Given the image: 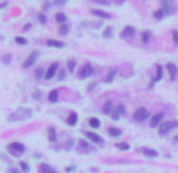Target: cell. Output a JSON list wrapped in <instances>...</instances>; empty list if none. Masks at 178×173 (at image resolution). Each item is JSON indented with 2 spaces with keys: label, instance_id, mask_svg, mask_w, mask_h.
I'll return each instance as SVG.
<instances>
[{
  "label": "cell",
  "instance_id": "1",
  "mask_svg": "<svg viewBox=\"0 0 178 173\" xmlns=\"http://www.w3.org/2000/svg\"><path fill=\"white\" fill-rule=\"evenodd\" d=\"M33 116V110L29 107H19L16 109L13 113L8 115V121L10 123H16V121H25V120H30Z\"/></svg>",
  "mask_w": 178,
  "mask_h": 173
},
{
  "label": "cell",
  "instance_id": "2",
  "mask_svg": "<svg viewBox=\"0 0 178 173\" xmlns=\"http://www.w3.org/2000/svg\"><path fill=\"white\" fill-rule=\"evenodd\" d=\"M6 151L10 153L13 157H21L22 154L27 151V147L24 143H21V142H11V143L6 145Z\"/></svg>",
  "mask_w": 178,
  "mask_h": 173
},
{
  "label": "cell",
  "instance_id": "3",
  "mask_svg": "<svg viewBox=\"0 0 178 173\" xmlns=\"http://www.w3.org/2000/svg\"><path fill=\"white\" fill-rule=\"evenodd\" d=\"M175 127H178V121L176 120H169V121H162L161 126L158 127L159 135H167L170 131H173Z\"/></svg>",
  "mask_w": 178,
  "mask_h": 173
},
{
  "label": "cell",
  "instance_id": "4",
  "mask_svg": "<svg viewBox=\"0 0 178 173\" xmlns=\"http://www.w3.org/2000/svg\"><path fill=\"white\" fill-rule=\"evenodd\" d=\"M95 74V68H93V65L91 63H85V65L82 66V69L79 71V74H77V77L80 79V80H85V79H88L90 76H93Z\"/></svg>",
  "mask_w": 178,
  "mask_h": 173
},
{
  "label": "cell",
  "instance_id": "5",
  "mask_svg": "<svg viewBox=\"0 0 178 173\" xmlns=\"http://www.w3.org/2000/svg\"><path fill=\"white\" fill-rule=\"evenodd\" d=\"M59 71H60V63H59V61H52L51 65H49V68L46 69L44 79H46V80H51V79H54L55 76L59 74Z\"/></svg>",
  "mask_w": 178,
  "mask_h": 173
},
{
  "label": "cell",
  "instance_id": "6",
  "mask_svg": "<svg viewBox=\"0 0 178 173\" xmlns=\"http://www.w3.org/2000/svg\"><path fill=\"white\" fill-rule=\"evenodd\" d=\"M148 116H150V112L147 110V109L145 107H139L137 110L133 113V120L136 123H142V121L148 120Z\"/></svg>",
  "mask_w": 178,
  "mask_h": 173
},
{
  "label": "cell",
  "instance_id": "7",
  "mask_svg": "<svg viewBox=\"0 0 178 173\" xmlns=\"http://www.w3.org/2000/svg\"><path fill=\"white\" fill-rule=\"evenodd\" d=\"M84 134V137H85L88 142H91V143H95V145H104V140L101 139V135H98L96 132H93V131H84L82 132Z\"/></svg>",
  "mask_w": 178,
  "mask_h": 173
},
{
  "label": "cell",
  "instance_id": "8",
  "mask_svg": "<svg viewBox=\"0 0 178 173\" xmlns=\"http://www.w3.org/2000/svg\"><path fill=\"white\" fill-rule=\"evenodd\" d=\"M38 58H40V50H32V52H30V55L27 57V60L22 63V68H24V69L32 68L35 63L38 61Z\"/></svg>",
  "mask_w": 178,
  "mask_h": 173
},
{
  "label": "cell",
  "instance_id": "9",
  "mask_svg": "<svg viewBox=\"0 0 178 173\" xmlns=\"http://www.w3.org/2000/svg\"><path fill=\"white\" fill-rule=\"evenodd\" d=\"M162 121H164V112H158V113L151 115V121H150V126H151V127H159Z\"/></svg>",
  "mask_w": 178,
  "mask_h": 173
},
{
  "label": "cell",
  "instance_id": "10",
  "mask_svg": "<svg viewBox=\"0 0 178 173\" xmlns=\"http://www.w3.org/2000/svg\"><path fill=\"white\" fill-rule=\"evenodd\" d=\"M166 69H167V72H169V77H170V80L173 82V80L176 79V74H178L176 65H175V63H172V61H169V63H166Z\"/></svg>",
  "mask_w": 178,
  "mask_h": 173
},
{
  "label": "cell",
  "instance_id": "11",
  "mask_svg": "<svg viewBox=\"0 0 178 173\" xmlns=\"http://www.w3.org/2000/svg\"><path fill=\"white\" fill-rule=\"evenodd\" d=\"M136 33H137L136 27H133V25H126L125 29H123V32H121V36H123V38L131 40V38H134V36H136Z\"/></svg>",
  "mask_w": 178,
  "mask_h": 173
},
{
  "label": "cell",
  "instance_id": "12",
  "mask_svg": "<svg viewBox=\"0 0 178 173\" xmlns=\"http://www.w3.org/2000/svg\"><path fill=\"white\" fill-rule=\"evenodd\" d=\"M140 151H142V154H144L145 157H148V159H156V157H159V153L156 150H153V148L144 147V148H140Z\"/></svg>",
  "mask_w": 178,
  "mask_h": 173
},
{
  "label": "cell",
  "instance_id": "13",
  "mask_svg": "<svg viewBox=\"0 0 178 173\" xmlns=\"http://www.w3.org/2000/svg\"><path fill=\"white\" fill-rule=\"evenodd\" d=\"M162 72H164V68L161 66V65H156V74H155V77L151 79V82H150V88H151L156 82H159L162 79Z\"/></svg>",
  "mask_w": 178,
  "mask_h": 173
},
{
  "label": "cell",
  "instance_id": "14",
  "mask_svg": "<svg viewBox=\"0 0 178 173\" xmlns=\"http://www.w3.org/2000/svg\"><path fill=\"white\" fill-rule=\"evenodd\" d=\"M90 13H91L93 16L99 17V19H110V17H112V14H110V13L102 11V10H98V8H93V10H91Z\"/></svg>",
  "mask_w": 178,
  "mask_h": 173
},
{
  "label": "cell",
  "instance_id": "15",
  "mask_svg": "<svg viewBox=\"0 0 178 173\" xmlns=\"http://www.w3.org/2000/svg\"><path fill=\"white\" fill-rule=\"evenodd\" d=\"M101 112L104 115H110L112 112H114V101H110V99H107V101L102 104L101 107Z\"/></svg>",
  "mask_w": 178,
  "mask_h": 173
},
{
  "label": "cell",
  "instance_id": "16",
  "mask_svg": "<svg viewBox=\"0 0 178 173\" xmlns=\"http://www.w3.org/2000/svg\"><path fill=\"white\" fill-rule=\"evenodd\" d=\"M77 120H79V115L74 112V110H71L68 113V116H66V124L68 126H76L77 124Z\"/></svg>",
  "mask_w": 178,
  "mask_h": 173
},
{
  "label": "cell",
  "instance_id": "17",
  "mask_svg": "<svg viewBox=\"0 0 178 173\" xmlns=\"http://www.w3.org/2000/svg\"><path fill=\"white\" fill-rule=\"evenodd\" d=\"M107 134L110 135L112 139H118V137H121L123 135V131L120 129V127H115V126H110L109 129H107Z\"/></svg>",
  "mask_w": 178,
  "mask_h": 173
},
{
  "label": "cell",
  "instance_id": "18",
  "mask_svg": "<svg viewBox=\"0 0 178 173\" xmlns=\"http://www.w3.org/2000/svg\"><path fill=\"white\" fill-rule=\"evenodd\" d=\"M117 72H118V68H112V69L107 71V74L104 76V82H106V84H112V82H114Z\"/></svg>",
  "mask_w": 178,
  "mask_h": 173
},
{
  "label": "cell",
  "instance_id": "19",
  "mask_svg": "<svg viewBox=\"0 0 178 173\" xmlns=\"http://www.w3.org/2000/svg\"><path fill=\"white\" fill-rule=\"evenodd\" d=\"M48 99H49V102H52V104L59 102V99H60V92H59L57 88H55V90H51L49 95H48Z\"/></svg>",
  "mask_w": 178,
  "mask_h": 173
},
{
  "label": "cell",
  "instance_id": "20",
  "mask_svg": "<svg viewBox=\"0 0 178 173\" xmlns=\"http://www.w3.org/2000/svg\"><path fill=\"white\" fill-rule=\"evenodd\" d=\"M46 44H48L49 47H57V49H63L65 46H66V44H65L63 41H59V40H48L46 41Z\"/></svg>",
  "mask_w": 178,
  "mask_h": 173
},
{
  "label": "cell",
  "instance_id": "21",
  "mask_svg": "<svg viewBox=\"0 0 178 173\" xmlns=\"http://www.w3.org/2000/svg\"><path fill=\"white\" fill-rule=\"evenodd\" d=\"M38 170H40V173H57V170H55L54 167H51L49 164H46V162L40 164Z\"/></svg>",
  "mask_w": 178,
  "mask_h": 173
},
{
  "label": "cell",
  "instance_id": "22",
  "mask_svg": "<svg viewBox=\"0 0 178 173\" xmlns=\"http://www.w3.org/2000/svg\"><path fill=\"white\" fill-rule=\"evenodd\" d=\"M161 10L164 11L166 16H170L176 11V8H175V5H161Z\"/></svg>",
  "mask_w": 178,
  "mask_h": 173
},
{
  "label": "cell",
  "instance_id": "23",
  "mask_svg": "<svg viewBox=\"0 0 178 173\" xmlns=\"http://www.w3.org/2000/svg\"><path fill=\"white\" fill-rule=\"evenodd\" d=\"M55 21H57L60 25H63V24H66V21H68V17H66V14H65L63 11H59L57 14H55Z\"/></svg>",
  "mask_w": 178,
  "mask_h": 173
},
{
  "label": "cell",
  "instance_id": "24",
  "mask_svg": "<svg viewBox=\"0 0 178 173\" xmlns=\"http://www.w3.org/2000/svg\"><path fill=\"white\" fill-rule=\"evenodd\" d=\"M88 126L91 129H98V127H101V121L96 116H91V118H88Z\"/></svg>",
  "mask_w": 178,
  "mask_h": 173
},
{
  "label": "cell",
  "instance_id": "25",
  "mask_svg": "<svg viewBox=\"0 0 178 173\" xmlns=\"http://www.w3.org/2000/svg\"><path fill=\"white\" fill-rule=\"evenodd\" d=\"M112 32H114V27H112V25H107L106 29L102 30V38H104V40H110L112 35H114Z\"/></svg>",
  "mask_w": 178,
  "mask_h": 173
},
{
  "label": "cell",
  "instance_id": "26",
  "mask_svg": "<svg viewBox=\"0 0 178 173\" xmlns=\"http://www.w3.org/2000/svg\"><path fill=\"white\" fill-rule=\"evenodd\" d=\"M76 66H77V61L74 58H69L66 63V71L68 72H76Z\"/></svg>",
  "mask_w": 178,
  "mask_h": 173
},
{
  "label": "cell",
  "instance_id": "27",
  "mask_svg": "<svg viewBox=\"0 0 178 173\" xmlns=\"http://www.w3.org/2000/svg\"><path fill=\"white\" fill-rule=\"evenodd\" d=\"M48 139L49 142H57V131H55V127H49L48 129Z\"/></svg>",
  "mask_w": 178,
  "mask_h": 173
},
{
  "label": "cell",
  "instance_id": "28",
  "mask_svg": "<svg viewBox=\"0 0 178 173\" xmlns=\"http://www.w3.org/2000/svg\"><path fill=\"white\" fill-rule=\"evenodd\" d=\"M140 38H142V44H147L150 43V40H151V32H148V30H145V32H142L140 33Z\"/></svg>",
  "mask_w": 178,
  "mask_h": 173
},
{
  "label": "cell",
  "instance_id": "29",
  "mask_svg": "<svg viewBox=\"0 0 178 173\" xmlns=\"http://www.w3.org/2000/svg\"><path fill=\"white\" fill-rule=\"evenodd\" d=\"M19 168H21L22 173H30V165H29L25 161H21V162H19Z\"/></svg>",
  "mask_w": 178,
  "mask_h": 173
},
{
  "label": "cell",
  "instance_id": "30",
  "mask_svg": "<svg viewBox=\"0 0 178 173\" xmlns=\"http://www.w3.org/2000/svg\"><path fill=\"white\" fill-rule=\"evenodd\" d=\"M68 33H69V25H68V24L60 25V29H59V35L65 36V35H68Z\"/></svg>",
  "mask_w": 178,
  "mask_h": 173
},
{
  "label": "cell",
  "instance_id": "31",
  "mask_svg": "<svg viewBox=\"0 0 178 173\" xmlns=\"http://www.w3.org/2000/svg\"><path fill=\"white\" fill-rule=\"evenodd\" d=\"M14 43L19 44V46H27V44H29L27 38H24V36H16V38H14Z\"/></svg>",
  "mask_w": 178,
  "mask_h": 173
},
{
  "label": "cell",
  "instance_id": "32",
  "mask_svg": "<svg viewBox=\"0 0 178 173\" xmlns=\"http://www.w3.org/2000/svg\"><path fill=\"white\" fill-rule=\"evenodd\" d=\"M164 16H166V14H164V11L161 10V8H159V10H156V11L153 13V17H155L156 21H162V19H164Z\"/></svg>",
  "mask_w": 178,
  "mask_h": 173
},
{
  "label": "cell",
  "instance_id": "33",
  "mask_svg": "<svg viewBox=\"0 0 178 173\" xmlns=\"http://www.w3.org/2000/svg\"><path fill=\"white\" fill-rule=\"evenodd\" d=\"M38 21H40V24H43V25L48 24V16H46L44 11H40V13H38Z\"/></svg>",
  "mask_w": 178,
  "mask_h": 173
},
{
  "label": "cell",
  "instance_id": "34",
  "mask_svg": "<svg viewBox=\"0 0 178 173\" xmlns=\"http://www.w3.org/2000/svg\"><path fill=\"white\" fill-rule=\"evenodd\" d=\"M115 147H117L120 151H128V150H129V145H128L126 142H118V143H115Z\"/></svg>",
  "mask_w": 178,
  "mask_h": 173
},
{
  "label": "cell",
  "instance_id": "35",
  "mask_svg": "<svg viewBox=\"0 0 178 173\" xmlns=\"http://www.w3.org/2000/svg\"><path fill=\"white\" fill-rule=\"evenodd\" d=\"M66 72H68L66 69H60V71H59V74H57V79H59L60 82H63L65 79H66Z\"/></svg>",
  "mask_w": 178,
  "mask_h": 173
},
{
  "label": "cell",
  "instance_id": "36",
  "mask_svg": "<svg viewBox=\"0 0 178 173\" xmlns=\"http://www.w3.org/2000/svg\"><path fill=\"white\" fill-rule=\"evenodd\" d=\"M172 40L175 46H178V30H172Z\"/></svg>",
  "mask_w": 178,
  "mask_h": 173
},
{
  "label": "cell",
  "instance_id": "37",
  "mask_svg": "<svg viewBox=\"0 0 178 173\" xmlns=\"http://www.w3.org/2000/svg\"><path fill=\"white\" fill-rule=\"evenodd\" d=\"M115 110H117L120 115H125V113H126V109H125V106H121V104L115 107Z\"/></svg>",
  "mask_w": 178,
  "mask_h": 173
},
{
  "label": "cell",
  "instance_id": "38",
  "mask_svg": "<svg viewBox=\"0 0 178 173\" xmlns=\"http://www.w3.org/2000/svg\"><path fill=\"white\" fill-rule=\"evenodd\" d=\"M2 61L5 63V65H10V63H11V55H10V54H6V55H3Z\"/></svg>",
  "mask_w": 178,
  "mask_h": 173
},
{
  "label": "cell",
  "instance_id": "39",
  "mask_svg": "<svg viewBox=\"0 0 178 173\" xmlns=\"http://www.w3.org/2000/svg\"><path fill=\"white\" fill-rule=\"evenodd\" d=\"M110 116H112V121H117V120H118V118H120L121 115H120V113H118V112L115 110V109H114V112L110 113Z\"/></svg>",
  "mask_w": 178,
  "mask_h": 173
},
{
  "label": "cell",
  "instance_id": "40",
  "mask_svg": "<svg viewBox=\"0 0 178 173\" xmlns=\"http://www.w3.org/2000/svg\"><path fill=\"white\" fill-rule=\"evenodd\" d=\"M44 74H46V69H38V71H36V79L44 77Z\"/></svg>",
  "mask_w": 178,
  "mask_h": 173
},
{
  "label": "cell",
  "instance_id": "41",
  "mask_svg": "<svg viewBox=\"0 0 178 173\" xmlns=\"http://www.w3.org/2000/svg\"><path fill=\"white\" fill-rule=\"evenodd\" d=\"M6 173H22L21 171V168H16V167H10L6 170Z\"/></svg>",
  "mask_w": 178,
  "mask_h": 173
},
{
  "label": "cell",
  "instance_id": "42",
  "mask_svg": "<svg viewBox=\"0 0 178 173\" xmlns=\"http://www.w3.org/2000/svg\"><path fill=\"white\" fill-rule=\"evenodd\" d=\"M96 85H98V82H91V84L87 87V90H88V92H93V90L96 88Z\"/></svg>",
  "mask_w": 178,
  "mask_h": 173
},
{
  "label": "cell",
  "instance_id": "43",
  "mask_svg": "<svg viewBox=\"0 0 178 173\" xmlns=\"http://www.w3.org/2000/svg\"><path fill=\"white\" fill-rule=\"evenodd\" d=\"M65 171H66V173H73V171H76V165H68L66 168H65Z\"/></svg>",
  "mask_w": 178,
  "mask_h": 173
},
{
  "label": "cell",
  "instance_id": "44",
  "mask_svg": "<svg viewBox=\"0 0 178 173\" xmlns=\"http://www.w3.org/2000/svg\"><path fill=\"white\" fill-rule=\"evenodd\" d=\"M68 0H54V5H57V6H62V5H65Z\"/></svg>",
  "mask_w": 178,
  "mask_h": 173
},
{
  "label": "cell",
  "instance_id": "45",
  "mask_svg": "<svg viewBox=\"0 0 178 173\" xmlns=\"http://www.w3.org/2000/svg\"><path fill=\"white\" fill-rule=\"evenodd\" d=\"M161 5H173V0H161Z\"/></svg>",
  "mask_w": 178,
  "mask_h": 173
},
{
  "label": "cell",
  "instance_id": "46",
  "mask_svg": "<svg viewBox=\"0 0 178 173\" xmlns=\"http://www.w3.org/2000/svg\"><path fill=\"white\" fill-rule=\"evenodd\" d=\"M95 2H96V3H101V5H109V3H110L109 0H95Z\"/></svg>",
  "mask_w": 178,
  "mask_h": 173
},
{
  "label": "cell",
  "instance_id": "47",
  "mask_svg": "<svg viewBox=\"0 0 178 173\" xmlns=\"http://www.w3.org/2000/svg\"><path fill=\"white\" fill-rule=\"evenodd\" d=\"M30 29H32V24H25V25L22 27V30H24V32H29Z\"/></svg>",
  "mask_w": 178,
  "mask_h": 173
},
{
  "label": "cell",
  "instance_id": "48",
  "mask_svg": "<svg viewBox=\"0 0 178 173\" xmlns=\"http://www.w3.org/2000/svg\"><path fill=\"white\" fill-rule=\"evenodd\" d=\"M6 6H8V0H5V2L0 3V10H3V8H6Z\"/></svg>",
  "mask_w": 178,
  "mask_h": 173
},
{
  "label": "cell",
  "instance_id": "49",
  "mask_svg": "<svg viewBox=\"0 0 178 173\" xmlns=\"http://www.w3.org/2000/svg\"><path fill=\"white\" fill-rule=\"evenodd\" d=\"M33 98H35V99H41V93H40V92H35V93H33Z\"/></svg>",
  "mask_w": 178,
  "mask_h": 173
},
{
  "label": "cell",
  "instance_id": "50",
  "mask_svg": "<svg viewBox=\"0 0 178 173\" xmlns=\"http://www.w3.org/2000/svg\"><path fill=\"white\" fill-rule=\"evenodd\" d=\"M49 8H51V5H49V3H44V5H43V11H48Z\"/></svg>",
  "mask_w": 178,
  "mask_h": 173
},
{
  "label": "cell",
  "instance_id": "51",
  "mask_svg": "<svg viewBox=\"0 0 178 173\" xmlns=\"http://www.w3.org/2000/svg\"><path fill=\"white\" fill-rule=\"evenodd\" d=\"M123 3V0H117V5H121Z\"/></svg>",
  "mask_w": 178,
  "mask_h": 173
},
{
  "label": "cell",
  "instance_id": "52",
  "mask_svg": "<svg viewBox=\"0 0 178 173\" xmlns=\"http://www.w3.org/2000/svg\"><path fill=\"white\" fill-rule=\"evenodd\" d=\"M0 40H2V36H0Z\"/></svg>",
  "mask_w": 178,
  "mask_h": 173
}]
</instances>
